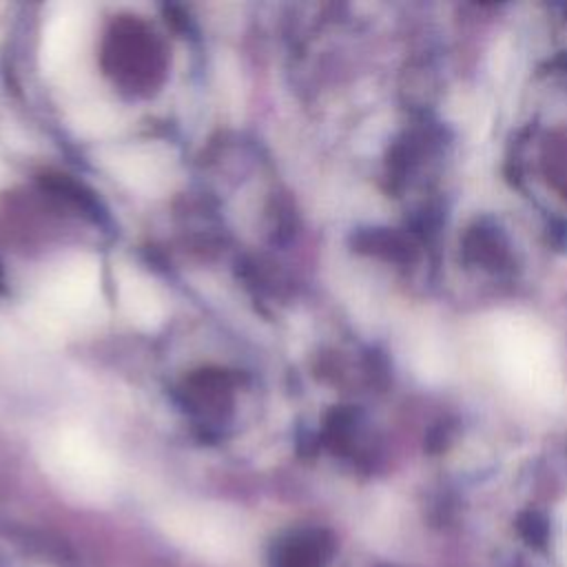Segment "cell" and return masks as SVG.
Here are the masks:
<instances>
[{
	"label": "cell",
	"mask_w": 567,
	"mask_h": 567,
	"mask_svg": "<svg viewBox=\"0 0 567 567\" xmlns=\"http://www.w3.org/2000/svg\"><path fill=\"white\" fill-rule=\"evenodd\" d=\"M97 301L100 266L89 255H75L44 281L38 297V315L51 330H60L91 319Z\"/></svg>",
	"instance_id": "1"
},
{
	"label": "cell",
	"mask_w": 567,
	"mask_h": 567,
	"mask_svg": "<svg viewBox=\"0 0 567 567\" xmlns=\"http://www.w3.org/2000/svg\"><path fill=\"white\" fill-rule=\"evenodd\" d=\"M89 11L84 4L58 7L42 31L40 60L47 75H66L80 60L89 38Z\"/></svg>",
	"instance_id": "2"
},
{
	"label": "cell",
	"mask_w": 567,
	"mask_h": 567,
	"mask_svg": "<svg viewBox=\"0 0 567 567\" xmlns=\"http://www.w3.org/2000/svg\"><path fill=\"white\" fill-rule=\"evenodd\" d=\"M109 166L120 182L144 195L164 193L173 177V162L159 146L120 148L111 153Z\"/></svg>",
	"instance_id": "3"
},
{
	"label": "cell",
	"mask_w": 567,
	"mask_h": 567,
	"mask_svg": "<svg viewBox=\"0 0 567 567\" xmlns=\"http://www.w3.org/2000/svg\"><path fill=\"white\" fill-rule=\"evenodd\" d=\"M117 295L122 310L135 326L155 328L164 319L162 297L153 281L146 279L142 272L133 268H120Z\"/></svg>",
	"instance_id": "4"
},
{
	"label": "cell",
	"mask_w": 567,
	"mask_h": 567,
	"mask_svg": "<svg viewBox=\"0 0 567 567\" xmlns=\"http://www.w3.org/2000/svg\"><path fill=\"white\" fill-rule=\"evenodd\" d=\"M0 179H2V166H0Z\"/></svg>",
	"instance_id": "5"
}]
</instances>
